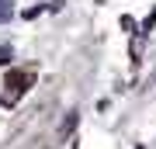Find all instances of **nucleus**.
Masks as SVG:
<instances>
[{
    "label": "nucleus",
    "instance_id": "1",
    "mask_svg": "<svg viewBox=\"0 0 156 149\" xmlns=\"http://www.w3.org/2000/svg\"><path fill=\"white\" fill-rule=\"evenodd\" d=\"M153 28H156V7H153V14H149V17L142 21V31H139V35H149Z\"/></svg>",
    "mask_w": 156,
    "mask_h": 149
},
{
    "label": "nucleus",
    "instance_id": "2",
    "mask_svg": "<svg viewBox=\"0 0 156 149\" xmlns=\"http://www.w3.org/2000/svg\"><path fill=\"white\" fill-rule=\"evenodd\" d=\"M73 125H76V111H69V118H66V125H62V135L73 132Z\"/></svg>",
    "mask_w": 156,
    "mask_h": 149
},
{
    "label": "nucleus",
    "instance_id": "3",
    "mask_svg": "<svg viewBox=\"0 0 156 149\" xmlns=\"http://www.w3.org/2000/svg\"><path fill=\"white\" fill-rule=\"evenodd\" d=\"M7 17H11V4H7V0H0V21H7Z\"/></svg>",
    "mask_w": 156,
    "mask_h": 149
},
{
    "label": "nucleus",
    "instance_id": "4",
    "mask_svg": "<svg viewBox=\"0 0 156 149\" xmlns=\"http://www.w3.org/2000/svg\"><path fill=\"white\" fill-rule=\"evenodd\" d=\"M42 11H45V7H28V11H24V17H28V21H31V17H38Z\"/></svg>",
    "mask_w": 156,
    "mask_h": 149
}]
</instances>
